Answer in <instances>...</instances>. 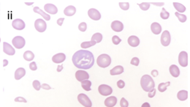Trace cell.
I'll return each mask as SVG.
<instances>
[{
	"instance_id": "obj_1",
	"label": "cell",
	"mask_w": 190,
	"mask_h": 107,
	"mask_svg": "<svg viewBox=\"0 0 190 107\" xmlns=\"http://www.w3.org/2000/svg\"><path fill=\"white\" fill-rule=\"evenodd\" d=\"M73 64L76 68L80 69H90L94 64V57L89 51L79 50L73 56Z\"/></svg>"
},
{
	"instance_id": "obj_2",
	"label": "cell",
	"mask_w": 190,
	"mask_h": 107,
	"mask_svg": "<svg viewBox=\"0 0 190 107\" xmlns=\"http://www.w3.org/2000/svg\"><path fill=\"white\" fill-rule=\"evenodd\" d=\"M141 85L144 91L149 92L155 87V83L149 75L143 76L141 79Z\"/></svg>"
},
{
	"instance_id": "obj_3",
	"label": "cell",
	"mask_w": 190,
	"mask_h": 107,
	"mask_svg": "<svg viewBox=\"0 0 190 107\" xmlns=\"http://www.w3.org/2000/svg\"><path fill=\"white\" fill-rule=\"evenodd\" d=\"M97 62L98 66L105 68L110 66L111 63V58L109 55H107L106 53H103L97 57Z\"/></svg>"
},
{
	"instance_id": "obj_4",
	"label": "cell",
	"mask_w": 190,
	"mask_h": 107,
	"mask_svg": "<svg viewBox=\"0 0 190 107\" xmlns=\"http://www.w3.org/2000/svg\"><path fill=\"white\" fill-rule=\"evenodd\" d=\"M78 100L80 104H82L85 107H91V106H92L91 100L89 99V98L86 96V94H79L78 96Z\"/></svg>"
},
{
	"instance_id": "obj_5",
	"label": "cell",
	"mask_w": 190,
	"mask_h": 107,
	"mask_svg": "<svg viewBox=\"0 0 190 107\" xmlns=\"http://www.w3.org/2000/svg\"><path fill=\"white\" fill-rule=\"evenodd\" d=\"M35 27L39 32H43L46 30L47 24L43 19H38L35 22Z\"/></svg>"
},
{
	"instance_id": "obj_6",
	"label": "cell",
	"mask_w": 190,
	"mask_h": 107,
	"mask_svg": "<svg viewBox=\"0 0 190 107\" xmlns=\"http://www.w3.org/2000/svg\"><path fill=\"white\" fill-rule=\"evenodd\" d=\"M12 43H13V45L15 46V48L18 49H21L23 48V46L26 44V41H25L24 38L23 37H21V36H16V37H14L13 40H12Z\"/></svg>"
},
{
	"instance_id": "obj_7",
	"label": "cell",
	"mask_w": 190,
	"mask_h": 107,
	"mask_svg": "<svg viewBox=\"0 0 190 107\" xmlns=\"http://www.w3.org/2000/svg\"><path fill=\"white\" fill-rule=\"evenodd\" d=\"M98 91L103 96H107L111 95L113 92V89L110 86L106 84H101L98 87Z\"/></svg>"
},
{
	"instance_id": "obj_8",
	"label": "cell",
	"mask_w": 190,
	"mask_h": 107,
	"mask_svg": "<svg viewBox=\"0 0 190 107\" xmlns=\"http://www.w3.org/2000/svg\"><path fill=\"white\" fill-rule=\"evenodd\" d=\"M161 43L164 46H167V45H170V40H171V37H170V32L167 30L164 31L162 34V36H161Z\"/></svg>"
},
{
	"instance_id": "obj_9",
	"label": "cell",
	"mask_w": 190,
	"mask_h": 107,
	"mask_svg": "<svg viewBox=\"0 0 190 107\" xmlns=\"http://www.w3.org/2000/svg\"><path fill=\"white\" fill-rule=\"evenodd\" d=\"M75 78L78 82H83L84 80H88L89 78V75L85 70H79L76 71L75 73Z\"/></svg>"
},
{
	"instance_id": "obj_10",
	"label": "cell",
	"mask_w": 190,
	"mask_h": 107,
	"mask_svg": "<svg viewBox=\"0 0 190 107\" xmlns=\"http://www.w3.org/2000/svg\"><path fill=\"white\" fill-rule=\"evenodd\" d=\"M179 62L182 67H187L188 65V53L186 51H181L179 53Z\"/></svg>"
},
{
	"instance_id": "obj_11",
	"label": "cell",
	"mask_w": 190,
	"mask_h": 107,
	"mask_svg": "<svg viewBox=\"0 0 190 107\" xmlns=\"http://www.w3.org/2000/svg\"><path fill=\"white\" fill-rule=\"evenodd\" d=\"M12 26L16 30H23L26 27L24 21L20 19H15L12 23Z\"/></svg>"
},
{
	"instance_id": "obj_12",
	"label": "cell",
	"mask_w": 190,
	"mask_h": 107,
	"mask_svg": "<svg viewBox=\"0 0 190 107\" xmlns=\"http://www.w3.org/2000/svg\"><path fill=\"white\" fill-rule=\"evenodd\" d=\"M88 15L90 17V19L94 21H98L101 19V14L97 10L94 8H91L88 11Z\"/></svg>"
},
{
	"instance_id": "obj_13",
	"label": "cell",
	"mask_w": 190,
	"mask_h": 107,
	"mask_svg": "<svg viewBox=\"0 0 190 107\" xmlns=\"http://www.w3.org/2000/svg\"><path fill=\"white\" fill-rule=\"evenodd\" d=\"M111 28L114 32H121L124 29V24L119 21H114L111 23Z\"/></svg>"
},
{
	"instance_id": "obj_14",
	"label": "cell",
	"mask_w": 190,
	"mask_h": 107,
	"mask_svg": "<svg viewBox=\"0 0 190 107\" xmlns=\"http://www.w3.org/2000/svg\"><path fill=\"white\" fill-rule=\"evenodd\" d=\"M3 51L5 52L6 54L10 56H13L15 54V49L12 47L11 45L8 43L5 42L3 43Z\"/></svg>"
},
{
	"instance_id": "obj_15",
	"label": "cell",
	"mask_w": 190,
	"mask_h": 107,
	"mask_svg": "<svg viewBox=\"0 0 190 107\" xmlns=\"http://www.w3.org/2000/svg\"><path fill=\"white\" fill-rule=\"evenodd\" d=\"M44 9H45V10L48 13L53 14V15L56 14L57 12H58L57 7H56L54 5H53V4H46V5H45V6H44Z\"/></svg>"
},
{
	"instance_id": "obj_16",
	"label": "cell",
	"mask_w": 190,
	"mask_h": 107,
	"mask_svg": "<svg viewBox=\"0 0 190 107\" xmlns=\"http://www.w3.org/2000/svg\"><path fill=\"white\" fill-rule=\"evenodd\" d=\"M66 59V55L63 53H56L52 57V60L54 63H61L65 60Z\"/></svg>"
},
{
	"instance_id": "obj_17",
	"label": "cell",
	"mask_w": 190,
	"mask_h": 107,
	"mask_svg": "<svg viewBox=\"0 0 190 107\" xmlns=\"http://www.w3.org/2000/svg\"><path fill=\"white\" fill-rule=\"evenodd\" d=\"M117 104V98L115 96H111L105 99V105L107 107H113Z\"/></svg>"
},
{
	"instance_id": "obj_18",
	"label": "cell",
	"mask_w": 190,
	"mask_h": 107,
	"mask_svg": "<svg viewBox=\"0 0 190 107\" xmlns=\"http://www.w3.org/2000/svg\"><path fill=\"white\" fill-rule=\"evenodd\" d=\"M128 43L132 47H137L140 44V40L135 35H132L128 38Z\"/></svg>"
},
{
	"instance_id": "obj_19",
	"label": "cell",
	"mask_w": 190,
	"mask_h": 107,
	"mask_svg": "<svg viewBox=\"0 0 190 107\" xmlns=\"http://www.w3.org/2000/svg\"><path fill=\"white\" fill-rule=\"evenodd\" d=\"M151 29L152 32L155 35H159L162 32V27L159 23L154 22L152 23L151 25Z\"/></svg>"
},
{
	"instance_id": "obj_20",
	"label": "cell",
	"mask_w": 190,
	"mask_h": 107,
	"mask_svg": "<svg viewBox=\"0 0 190 107\" xmlns=\"http://www.w3.org/2000/svg\"><path fill=\"white\" fill-rule=\"evenodd\" d=\"M76 13V8L73 6V5H69L68 7H67L64 10V13L65 15H66L67 16H73Z\"/></svg>"
},
{
	"instance_id": "obj_21",
	"label": "cell",
	"mask_w": 190,
	"mask_h": 107,
	"mask_svg": "<svg viewBox=\"0 0 190 107\" xmlns=\"http://www.w3.org/2000/svg\"><path fill=\"white\" fill-rule=\"evenodd\" d=\"M169 70H170V74L173 77H175V78L179 76V75H180V70H179L177 65H172L170 67V68H169Z\"/></svg>"
},
{
	"instance_id": "obj_22",
	"label": "cell",
	"mask_w": 190,
	"mask_h": 107,
	"mask_svg": "<svg viewBox=\"0 0 190 107\" xmlns=\"http://www.w3.org/2000/svg\"><path fill=\"white\" fill-rule=\"evenodd\" d=\"M26 74V70L23 68H19L17 69L15 72V79L16 80H20Z\"/></svg>"
},
{
	"instance_id": "obj_23",
	"label": "cell",
	"mask_w": 190,
	"mask_h": 107,
	"mask_svg": "<svg viewBox=\"0 0 190 107\" xmlns=\"http://www.w3.org/2000/svg\"><path fill=\"white\" fill-rule=\"evenodd\" d=\"M123 72H124V68L121 66V65H118V66H116L115 68L111 69V71H110V74H111V76H115L121 74Z\"/></svg>"
},
{
	"instance_id": "obj_24",
	"label": "cell",
	"mask_w": 190,
	"mask_h": 107,
	"mask_svg": "<svg viewBox=\"0 0 190 107\" xmlns=\"http://www.w3.org/2000/svg\"><path fill=\"white\" fill-rule=\"evenodd\" d=\"M33 10H34V12H35V13H38V14H40V15H41L43 17V19H45V20L49 21L50 19H51V16H50L48 14L45 13H44V12H43L42 10H40V7H34Z\"/></svg>"
},
{
	"instance_id": "obj_25",
	"label": "cell",
	"mask_w": 190,
	"mask_h": 107,
	"mask_svg": "<svg viewBox=\"0 0 190 107\" xmlns=\"http://www.w3.org/2000/svg\"><path fill=\"white\" fill-rule=\"evenodd\" d=\"M177 98H179V100H186L188 98V92L187 90H181L178 92L177 94Z\"/></svg>"
},
{
	"instance_id": "obj_26",
	"label": "cell",
	"mask_w": 190,
	"mask_h": 107,
	"mask_svg": "<svg viewBox=\"0 0 190 107\" xmlns=\"http://www.w3.org/2000/svg\"><path fill=\"white\" fill-rule=\"evenodd\" d=\"M23 58H24L25 60L31 61L33 60L34 58H35V54L31 51H27L23 53Z\"/></svg>"
},
{
	"instance_id": "obj_27",
	"label": "cell",
	"mask_w": 190,
	"mask_h": 107,
	"mask_svg": "<svg viewBox=\"0 0 190 107\" xmlns=\"http://www.w3.org/2000/svg\"><path fill=\"white\" fill-rule=\"evenodd\" d=\"M81 86L82 88L86 91H90L91 90V82L89 80H84L83 82H81Z\"/></svg>"
},
{
	"instance_id": "obj_28",
	"label": "cell",
	"mask_w": 190,
	"mask_h": 107,
	"mask_svg": "<svg viewBox=\"0 0 190 107\" xmlns=\"http://www.w3.org/2000/svg\"><path fill=\"white\" fill-rule=\"evenodd\" d=\"M173 6L175 8V10L178 11V13H179H179H183V12H185V6L181 5V3H179V2H173Z\"/></svg>"
},
{
	"instance_id": "obj_29",
	"label": "cell",
	"mask_w": 190,
	"mask_h": 107,
	"mask_svg": "<svg viewBox=\"0 0 190 107\" xmlns=\"http://www.w3.org/2000/svg\"><path fill=\"white\" fill-rule=\"evenodd\" d=\"M103 40V35L100 33H95L91 37V40H94L96 42V43H99Z\"/></svg>"
},
{
	"instance_id": "obj_30",
	"label": "cell",
	"mask_w": 190,
	"mask_h": 107,
	"mask_svg": "<svg viewBox=\"0 0 190 107\" xmlns=\"http://www.w3.org/2000/svg\"><path fill=\"white\" fill-rule=\"evenodd\" d=\"M170 82H166V83H160V84H159V86H158V90L161 92H165V91L167 90V87H168V86H170Z\"/></svg>"
},
{
	"instance_id": "obj_31",
	"label": "cell",
	"mask_w": 190,
	"mask_h": 107,
	"mask_svg": "<svg viewBox=\"0 0 190 107\" xmlns=\"http://www.w3.org/2000/svg\"><path fill=\"white\" fill-rule=\"evenodd\" d=\"M96 44V42L94 40H91V41H88V42H83L81 44V46L82 49H88L89 47L94 46Z\"/></svg>"
},
{
	"instance_id": "obj_32",
	"label": "cell",
	"mask_w": 190,
	"mask_h": 107,
	"mask_svg": "<svg viewBox=\"0 0 190 107\" xmlns=\"http://www.w3.org/2000/svg\"><path fill=\"white\" fill-rule=\"evenodd\" d=\"M175 16L178 18V19L179 20V21L181 22V23H183V22H185L187 21V16L185 15H183V14L179 13L178 12H175Z\"/></svg>"
},
{
	"instance_id": "obj_33",
	"label": "cell",
	"mask_w": 190,
	"mask_h": 107,
	"mask_svg": "<svg viewBox=\"0 0 190 107\" xmlns=\"http://www.w3.org/2000/svg\"><path fill=\"white\" fill-rule=\"evenodd\" d=\"M160 17L164 20H166V19H168V18L170 17V13L166 11V10L164 7H162V12L160 13Z\"/></svg>"
},
{
	"instance_id": "obj_34",
	"label": "cell",
	"mask_w": 190,
	"mask_h": 107,
	"mask_svg": "<svg viewBox=\"0 0 190 107\" xmlns=\"http://www.w3.org/2000/svg\"><path fill=\"white\" fill-rule=\"evenodd\" d=\"M139 7H141V10H148L150 7V3L149 2H143L141 4H139Z\"/></svg>"
},
{
	"instance_id": "obj_35",
	"label": "cell",
	"mask_w": 190,
	"mask_h": 107,
	"mask_svg": "<svg viewBox=\"0 0 190 107\" xmlns=\"http://www.w3.org/2000/svg\"><path fill=\"white\" fill-rule=\"evenodd\" d=\"M119 6H120L121 9L124 10H127L129 8V4L127 2H119Z\"/></svg>"
},
{
	"instance_id": "obj_36",
	"label": "cell",
	"mask_w": 190,
	"mask_h": 107,
	"mask_svg": "<svg viewBox=\"0 0 190 107\" xmlns=\"http://www.w3.org/2000/svg\"><path fill=\"white\" fill-rule=\"evenodd\" d=\"M112 41L113 43V44H115V45H118V44H119L121 42V40L119 36H117V35H114L113 37H112Z\"/></svg>"
},
{
	"instance_id": "obj_37",
	"label": "cell",
	"mask_w": 190,
	"mask_h": 107,
	"mask_svg": "<svg viewBox=\"0 0 190 107\" xmlns=\"http://www.w3.org/2000/svg\"><path fill=\"white\" fill-rule=\"evenodd\" d=\"M32 84H33V87L35 89V90H36L39 91L40 90V88H41V84H40V83L39 81H37V80L34 81L33 83H32Z\"/></svg>"
},
{
	"instance_id": "obj_38",
	"label": "cell",
	"mask_w": 190,
	"mask_h": 107,
	"mask_svg": "<svg viewBox=\"0 0 190 107\" xmlns=\"http://www.w3.org/2000/svg\"><path fill=\"white\" fill-rule=\"evenodd\" d=\"M78 29L81 32H85L86 30V29H87V24L85 22H82V23H81L78 25Z\"/></svg>"
},
{
	"instance_id": "obj_39",
	"label": "cell",
	"mask_w": 190,
	"mask_h": 107,
	"mask_svg": "<svg viewBox=\"0 0 190 107\" xmlns=\"http://www.w3.org/2000/svg\"><path fill=\"white\" fill-rule=\"evenodd\" d=\"M120 105H121V107H128L129 106V103L127 100H126L124 98H122L120 101Z\"/></svg>"
},
{
	"instance_id": "obj_40",
	"label": "cell",
	"mask_w": 190,
	"mask_h": 107,
	"mask_svg": "<svg viewBox=\"0 0 190 107\" xmlns=\"http://www.w3.org/2000/svg\"><path fill=\"white\" fill-rule=\"evenodd\" d=\"M139 63H140V60L137 57H133L131 60V64L135 66H138Z\"/></svg>"
},
{
	"instance_id": "obj_41",
	"label": "cell",
	"mask_w": 190,
	"mask_h": 107,
	"mask_svg": "<svg viewBox=\"0 0 190 107\" xmlns=\"http://www.w3.org/2000/svg\"><path fill=\"white\" fill-rule=\"evenodd\" d=\"M117 86L119 89H122L124 88V86H125V83L123 80H119L117 82Z\"/></svg>"
},
{
	"instance_id": "obj_42",
	"label": "cell",
	"mask_w": 190,
	"mask_h": 107,
	"mask_svg": "<svg viewBox=\"0 0 190 107\" xmlns=\"http://www.w3.org/2000/svg\"><path fill=\"white\" fill-rule=\"evenodd\" d=\"M29 68L31 69V70H36L37 69V64L35 62H32L30 63L29 65Z\"/></svg>"
},
{
	"instance_id": "obj_43",
	"label": "cell",
	"mask_w": 190,
	"mask_h": 107,
	"mask_svg": "<svg viewBox=\"0 0 190 107\" xmlns=\"http://www.w3.org/2000/svg\"><path fill=\"white\" fill-rule=\"evenodd\" d=\"M15 102H23V103H27V100L23 98V97H18L15 99Z\"/></svg>"
},
{
	"instance_id": "obj_44",
	"label": "cell",
	"mask_w": 190,
	"mask_h": 107,
	"mask_svg": "<svg viewBox=\"0 0 190 107\" xmlns=\"http://www.w3.org/2000/svg\"><path fill=\"white\" fill-rule=\"evenodd\" d=\"M155 94H156V90L154 88L152 89L151 91H149V95H148V96H149V98H153L154 96H155Z\"/></svg>"
},
{
	"instance_id": "obj_45",
	"label": "cell",
	"mask_w": 190,
	"mask_h": 107,
	"mask_svg": "<svg viewBox=\"0 0 190 107\" xmlns=\"http://www.w3.org/2000/svg\"><path fill=\"white\" fill-rule=\"evenodd\" d=\"M41 87L43 90H51V87H50L48 84H43L41 85Z\"/></svg>"
},
{
	"instance_id": "obj_46",
	"label": "cell",
	"mask_w": 190,
	"mask_h": 107,
	"mask_svg": "<svg viewBox=\"0 0 190 107\" xmlns=\"http://www.w3.org/2000/svg\"><path fill=\"white\" fill-rule=\"evenodd\" d=\"M64 21H65V19H64V18L59 19L58 20H57V23H58V25L62 26V23H63V22H64Z\"/></svg>"
},
{
	"instance_id": "obj_47",
	"label": "cell",
	"mask_w": 190,
	"mask_h": 107,
	"mask_svg": "<svg viewBox=\"0 0 190 107\" xmlns=\"http://www.w3.org/2000/svg\"><path fill=\"white\" fill-rule=\"evenodd\" d=\"M151 74H152V76L157 77V76H158V74H159V73H158V71H157V70H153L151 71Z\"/></svg>"
},
{
	"instance_id": "obj_48",
	"label": "cell",
	"mask_w": 190,
	"mask_h": 107,
	"mask_svg": "<svg viewBox=\"0 0 190 107\" xmlns=\"http://www.w3.org/2000/svg\"><path fill=\"white\" fill-rule=\"evenodd\" d=\"M152 5H157V6H159V7H161V6H163L164 3L163 2H153Z\"/></svg>"
},
{
	"instance_id": "obj_49",
	"label": "cell",
	"mask_w": 190,
	"mask_h": 107,
	"mask_svg": "<svg viewBox=\"0 0 190 107\" xmlns=\"http://www.w3.org/2000/svg\"><path fill=\"white\" fill-rule=\"evenodd\" d=\"M63 68H64V67H63V65H59L58 67H57V72H61V70H63Z\"/></svg>"
},
{
	"instance_id": "obj_50",
	"label": "cell",
	"mask_w": 190,
	"mask_h": 107,
	"mask_svg": "<svg viewBox=\"0 0 190 107\" xmlns=\"http://www.w3.org/2000/svg\"><path fill=\"white\" fill-rule=\"evenodd\" d=\"M141 107H151V106H150V104H149V103L145 102V103H144L143 104L142 106H141Z\"/></svg>"
},
{
	"instance_id": "obj_51",
	"label": "cell",
	"mask_w": 190,
	"mask_h": 107,
	"mask_svg": "<svg viewBox=\"0 0 190 107\" xmlns=\"http://www.w3.org/2000/svg\"><path fill=\"white\" fill-rule=\"evenodd\" d=\"M7 64H8V62H7V60H4V65H3L4 67H5V66H6Z\"/></svg>"
},
{
	"instance_id": "obj_52",
	"label": "cell",
	"mask_w": 190,
	"mask_h": 107,
	"mask_svg": "<svg viewBox=\"0 0 190 107\" xmlns=\"http://www.w3.org/2000/svg\"><path fill=\"white\" fill-rule=\"evenodd\" d=\"M26 4H27V5H32V4H33V2H31V3H27V2H26Z\"/></svg>"
},
{
	"instance_id": "obj_53",
	"label": "cell",
	"mask_w": 190,
	"mask_h": 107,
	"mask_svg": "<svg viewBox=\"0 0 190 107\" xmlns=\"http://www.w3.org/2000/svg\"><path fill=\"white\" fill-rule=\"evenodd\" d=\"M0 41H1V39H0Z\"/></svg>"
}]
</instances>
